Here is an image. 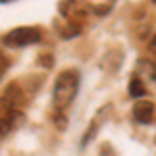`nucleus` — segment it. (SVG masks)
<instances>
[{
  "label": "nucleus",
  "mask_w": 156,
  "mask_h": 156,
  "mask_svg": "<svg viewBox=\"0 0 156 156\" xmlns=\"http://www.w3.org/2000/svg\"><path fill=\"white\" fill-rule=\"evenodd\" d=\"M77 90H79V73L75 69H67L56 77L54 81V106L56 108H65L73 102V98L77 96Z\"/></svg>",
  "instance_id": "1"
},
{
  "label": "nucleus",
  "mask_w": 156,
  "mask_h": 156,
  "mask_svg": "<svg viewBox=\"0 0 156 156\" xmlns=\"http://www.w3.org/2000/svg\"><path fill=\"white\" fill-rule=\"evenodd\" d=\"M40 37H42V34L37 27H17L4 36V44L11 48H23V46L40 42Z\"/></svg>",
  "instance_id": "2"
},
{
  "label": "nucleus",
  "mask_w": 156,
  "mask_h": 156,
  "mask_svg": "<svg viewBox=\"0 0 156 156\" xmlns=\"http://www.w3.org/2000/svg\"><path fill=\"white\" fill-rule=\"evenodd\" d=\"M110 112H112V106H110V104H106V106H102L100 110H98V115L94 117V119H92L90 127L85 129V135H83V140H81V144H83V146H85V144H90V140L96 135V131L108 121V115H110Z\"/></svg>",
  "instance_id": "3"
},
{
  "label": "nucleus",
  "mask_w": 156,
  "mask_h": 156,
  "mask_svg": "<svg viewBox=\"0 0 156 156\" xmlns=\"http://www.w3.org/2000/svg\"><path fill=\"white\" fill-rule=\"evenodd\" d=\"M133 119L137 121V123H142V125L152 123V119H154V104L150 100L135 102V106H133Z\"/></svg>",
  "instance_id": "4"
},
{
  "label": "nucleus",
  "mask_w": 156,
  "mask_h": 156,
  "mask_svg": "<svg viewBox=\"0 0 156 156\" xmlns=\"http://www.w3.org/2000/svg\"><path fill=\"white\" fill-rule=\"evenodd\" d=\"M21 123H23L21 110H15V112H11L9 117H0V137L9 135V133H11L15 127H19Z\"/></svg>",
  "instance_id": "5"
},
{
  "label": "nucleus",
  "mask_w": 156,
  "mask_h": 156,
  "mask_svg": "<svg viewBox=\"0 0 156 156\" xmlns=\"http://www.w3.org/2000/svg\"><path fill=\"white\" fill-rule=\"evenodd\" d=\"M2 98H4V100H6V102H9L15 110H19V108L25 104L23 92H21V87H19V85H15V83L6 87V92H4V96H2Z\"/></svg>",
  "instance_id": "6"
},
{
  "label": "nucleus",
  "mask_w": 156,
  "mask_h": 156,
  "mask_svg": "<svg viewBox=\"0 0 156 156\" xmlns=\"http://www.w3.org/2000/svg\"><path fill=\"white\" fill-rule=\"evenodd\" d=\"M129 96H133V98L146 96V85H144V81H142V79L133 77L131 81H129Z\"/></svg>",
  "instance_id": "7"
},
{
  "label": "nucleus",
  "mask_w": 156,
  "mask_h": 156,
  "mask_svg": "<svg viewBox=\"0 0 156 156\" xmlns=\"http://www.w3.org/2000/svg\"><path fill=\"white\" fill-rule=\"evenodd\" d=\"M79 31H81V25L79 23H69V25H65V27L60 29V37H62V40H69V37L79 36Z\"/></svg>",
  "instance_id": "8"
},
{
  "label": "nucleus",
  "mask_w": 156,
  "mask_h": 156,
  "mask_svg": "<svg viewBox=\"0 0 156 156\" xmlns=\"http://www.w3.org/2000/svg\"><path fill=\"white\" fill-rule=\"evenodd\" d=\"M110 9H112V2H106V4H96V6H94V15L102 17V15H106Z\"/></svg>",
  "instance_id": "9"
},
{
  "label": "nucleus",
  "mask_w": 156,
  "mask_h": 156,
  "mask_svg": "<svg viewBox=\"0 0 156 156\" xmlns=\"http://www.w3.org/2000/svg\"><path fill=\"white\" fill-rule=\"evenodd\" d=\"M54 123H56V127H58V129H65V127H67V121H65V115H60V112H56V115H54Z\"/></svg>",
  "instance_id": "10"
},
{
  "label": "nucleus",
  "mask_w": 156,
  "mask_h": 156,
  "mask_svg": "<svg viewBox=\"0 0 156 156\" xmlns=\"http://www.w3.org/2000/svg\"><path fill=\"white\" fill-rule=\"evenodd\" d=\"M6 69H9V58L0 54V77H2V75L6 73Z\"/></svg>",
  "instance_id": "11"
},
{
  "label": "nucleus",
  "mask_w": 156,
  "mask_h": 156,
  "mask_svg": "<svg viewBox=\"0 0 156 156\" xmlns=\"http://www.w3.org/2000/svg\"><path fill=\"white\" fill-rule=\"evenodd\" d=\"M100 156H115V152L110 150V144H102V148H100Z\"/></svg>",
  "instance_id": "12"
},
{
  "label": "nucleus",
  "mask_w": 156,
  "mask_h": 156,
  "mask_svg": "<svg viewBox=\"0 0 156 156\" xmlns=\"http://www.w3.org/2000/svg\"><path fill=\"white\" fill-rule=\"evenodd\" d=\"M150 52L156 56V34L152 36V40H150Z\"/></svg>",
  "instance_id": "13"
},
{
  "label": "nucleus",
  "mask_w": 156,
  "mask_h": 156,
  "mask_svg": "<svg viewBox=\"0 0 156 156\" xmlns=\"http://www.w3.org/2000/svg\"><path fill=\"white\" fill-rule=\"evenodd\" d=\"M154 67H156V65H154Z\"/></svg>",
  "instance_id": "14"
}]
</instances>
